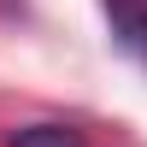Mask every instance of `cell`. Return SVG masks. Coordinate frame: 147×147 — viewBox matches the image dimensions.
<instances>
[{
	"label": "cell",
	"mask_w": 147,
	"mask_h": 147,
	"mask_svg": "<svg viewBox=\"0 0 147 147\" xmlns=\"http://www.w3.org/2000/svg\"><path fill=\"white\" fill-rule=\"evenodd\" d=\"M100 6H106V24H112V41L147 65V0H100Z\"/></svg>",
	"instance_id": "6da1fadb"
},
{
	"label": "cell",
	"mask_w": 147,
	"mask_h": 147,
	"mask_svg": "<svg viewBox=\"0 0 147 147\" xmlns=\"http://www.w3.org/2000/svg\"><path fill=\"white\" fill-rule=\"evenodd\" d=\"M6 147H88V141L77 124H24L6 136Z\"/></svg>",
	"instance_id": "7a4b0ae2"
}]
</instances>
